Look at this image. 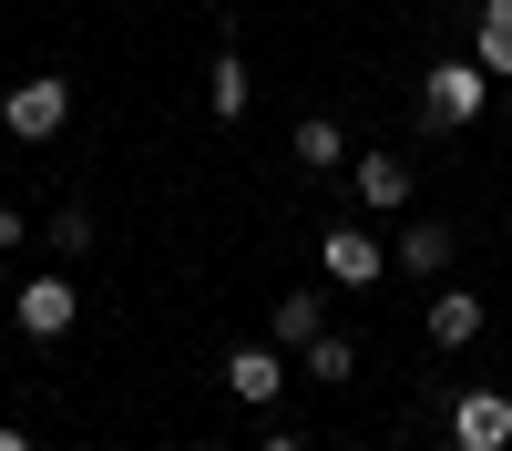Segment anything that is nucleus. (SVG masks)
Here are the masks:
<instances>
[{
	"instance_id": "423d86ee",
	"label": "nucleus",
	"mask_w": 512,
	"mask_h": 451,
	"mask_svg": "<svg viewBox=\"0 0 512 451\" xmlns=\"http://www.w3.org/2000/svg\"><path fill=\"white\" fill-rule=\"evenodd\" d=\"M226 390H236L246 410H277V390H287V359H277V349H226Z\"/></svg>"
},
{
	"instance_id": "f8f14e48",
	"label": "nucleus",
	"mask_w": 512,
	"mask_h": 451,
	"mask_svg": "<svg viewBox=\"0 0 512 451\" xmlns=\"http://www.w3.org/2000/svg\"><path fill=\"white\" fill-rule=\"evenodd\" d=\"M256 103V82H246V62L236 52H216V72H205V113H216V123H236Z\"/></svg>"
},
{
	"instance_id": "20e7f679",
	"label": "nucleus",
	"mask_w": 512,
	"mask_h": 451,
	"mask_svg": "<svg viewBox=\"0 0 512 451\" xmlns=\"http://www.w3.org/2000/svg\"><path fill=\"white\" fill-rule=\"evenodd\" d=\"M451 451H512V390H461L451 400Z\"/></svg>"
},
{
	"instance_id": "4468645a",
	"label": "nucleus",
	"mask_w": 512,
	"mask_h": 451,
	"mask_svg": "<svg viewBox=\"0 0 512 451\" xmlns=\"http://www.w3.org/2000/svg\"><path fill=\"white\" fill-rule=\"evenodd\" d=\"M400 267H410V277H441V267H451V226H431V216H420V226L400 236Z\"/></svg>"
},
{
	"instance_id": "6e6552de",
	"label": "nucleus",
	"mask_w": 512,
	"mask_h": 451,
	"mask_svg": "<svg viewBox=\"0 0 512 451\" xmlns=\"http://www.w3.org/2000/svg\"><path fill=\"white\" fill-rule=\"evenodd\" d=\"M359 205H369V216H400V205H410V164L400 154H359Z\"/></svg>"
},
{
	"instance_id": "0eeeda50",
	"label": "nucleus",
	"mask_w": 512,
	"mask_h": 451,
	"mask_svg": "<svg viewBox=\"0 0 512 451\" xmlns=\"http://www.w3.org/2000/svg\"><path fill=\"white\" fill-rule=\"evenodd\" d=\"M472 62L492 82H512V0H482V11H472Z\"/></svg>"
},
{
	"instance_id": "ddd939ff",
	"label": "nucleus",
	"mask_w": 512,
	"mask_h": 451,
	"mask_svg": "<svg viewBox=\"0 0 512 451\" xmlns=\"http://www.w3.org/2000/svg\"><path fill=\"white\" fill-rule=\"evenodd\" d=\"M308 380L318 390H349L359 380V339H328V328H318V339H308Z\"/></svg>"
},
{
	"instance_id": "1a4fd4ad",
	"label": "nucleus",
	"mask_w": 512,
	"mask_h": 451,
	"mask_svg": "<svg viewBox=\"0 0 512 451\" xmlns=\"http://www.w3.org/2000/svg\"><path fill=\"white\" fill-rule=\"evenodd\" d=\"M318 328H328V308H318V287H287V298L267 308V339H287V349H308Z\"/></svg>"
},
{
	"instance_id": "2eb2a0df",
	"label": "nucleus",
	"mask_w": 512,
	"mask_h": 451,
	"mask_svg": "<svg viewBox=\"0 0 512 451\" xmlns=\"http://www.w3.org/2000/svg\"><path fill=\"white\" fill-rule=\"evenodd\" d=\"M52 257H93V216H82V205L52 216Z\"/></svg>"
},
{
	"instance_id": "7ed1b4c3",
	"label": "nucleus",
	"mask_w": 512,
	"mask_h": 451,
	"mask_svg": "<svg viewBox=\"0 0 512 451\" xmlns=\"http://www.w3.org/2000/svg\"><path fill=\"white\" fill-rule=\"evenodd\" d=\"M11 318H21V339H72V318H82V287H72L62 267H41V277H21Z\"/></svg>"
},
{
	"instance_id": "dca6fc26",
	"label": "nucleus",
	"mask_w": 512,
	"mask_h": 451,
	"mask_svg": "<svg viewBox=\"0 0 512 451\" xmlns=\"http://www.w3.org/2000/svg\"><path fill=\"white\" fill-rule=\"evenodd\" d=\"M0 246H21V205L11 195H0Z\"/></svg>"
},
{
	"instance_id": "9b49d317",
	"label": "nucleus",
	"mask_w": 512,
	"mask_h": 451,
	"mask_svg": "<svg viewBox=\"0 0 512 451\" xmlns=\"http://www.w3.org/2000/svg\"><path fill=\"white\" fill-rule=\"evenodd\" d=\"M287 154L308 164V175H328V164H349V134H338L328 113H308V123H297V134H287Z\"/></svg>"
},
{
	"instance_id": "39448f33",
	"label": "nucleus",
	"mask_w": 512,
	"mask_h": 451,
	"mask_svg": "<svg viewBox=\"0 0 512 451\" xmlns=\"http://www.w3.org/2000/svg\"><path fill=\"white\" fill-rule=\"evenodd\" d=\"M318 277H328V287H379V277H390V257H379L359 226H328V236H318Z\"/></svg>"
},
{
	"instance_id": "f3484780",
	"label": "nucleus",
	"mask_w": 512,
	"mask_h": 451,
	"mask_svg": "<svg viewBox=\"0 0 512 451\" xmlns=\"http://www.w3.org/2000/svg\"><path fill=\"white\" fill-rule=\"evenodd\" d=\"M256 451H308V441H297V431H267V441H256Z\"/></svg>"
},
{
	"instance_id": "f03ea898",
	"label": "nucleus",
	"mask_w": 512,
	"mask_h": 451,
	"mask_svg": "<svg viewBox=\"0 0 512 451\" xmlns=\"http://www.w3.org/2000/svg\"><path fill=\"white\" fill-rule=\"evenodd\" d=\"M492 113V72L482 62H431V82H420V123H441V134H461V123Z\"/></svg>"
},
{
	"instance_id": "f257e3e1",
	"label": "nucleus",
	"mask_w": 512,
	"mask_h": 451,
	"mask_svg": "<svg viewBox=\"0 0 512 451\" xmlns=\"http://www.w3.org/2000/svg\"><path fill=\"white\" fill-rule=\"evenodd\" d=\"M62 123H72V82L62 72H31V82L0 93V134H11V144H52Z\"/></svg>"
},
{
	"instance_id": "a211bd4d",
	"label": "nucleus",
	"mask_w": 512,
	"mask_h": 451,
	"mask_svg": "<svg viewBox=\"0 0 512 451\" xmlns=\"http://www.w3.org/2000/svg\"><path fill=\"white\" fill-rule=\"evenodd\" d=\"M0 451H41V441H31V431H0Z\"/></svg>"
},
{
	"instance_id": "9d476101",
	"label": "nucleus",
	"mask_w": 512,
	"mask_h": 451,
	"mask_svg": "<svg viewBox=\"0 0 512 451\" xmlns=\"http://www.w3.org/2000/svg\"><path fill=\"white\" fill-rule=\"evenodd\" d=\"M472 339H482V298L441 287V298H431V349H472Z\"/></svg>"
}]
</instances>
